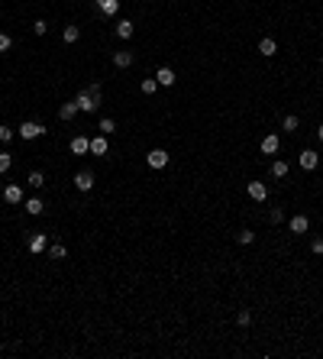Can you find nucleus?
Wrapping results in <instances>:
<instances>
[{
	"instance_id": "1",
	"label": "nucleus",
	"mask_w": 323,
	"mask_h": 359,
	"mask_svg": "<svg viewBox=\"0 0 323 359\" xmlns=\"http://www.w3.org/2000/svg\"><path fill=\"white\" fill-rule=\"evenodd\" d=\"M46 133V126L42 123H32V120H26V123H20V130H16V136H23V139H36V136Z\"/></svg>"
},
{
	"instance_id": "2",
	"label": "nucleus",
	"mask_w": 323,
	"mask_h": 359,
	"mask_svg": "<svg viewBox=\"0 0 323 359\" xmlns=\"http://www.w3.org/2000/svg\"><path fill=\"white\" fill-rule=\"evenodd\" d=\"M75 104H78V110H84V113H94V110L100 107V104L91 97V91H81V94L75 97Z\"/></svg>"
},
{
	"instance_id": "3",
	"label": "nucleus",
	"mask_w": 323,
	"mask_h": 359,
	"mask_svg": "<svg viewBox=\"0 0 323 359\" xmlns=\"http://www.w3.org/2000/svg\"><path fill=\"white\" fill-rule=\"evenodd\" d=\"M146 162H149V168H165V165H168V152H165V149H152L146 156Z\"/></svg>"
},
{
	"instance_id": "4",
	"label": "nucleus",
	"mask_w": 323,
	"mask_h": 359,
	"mask_svg": "<svg viewBox=\"0 0 323 359\" xmlns=\"http://www.w3.org/2000/svg\"><path fill=\"white\" fill-rule=\"evenodd\" d=\"M317 162H320V156H317L314 149H304V152H300V168H304V172H314Z\"/></svg>"
},
{
	"instance_id": "5",
	"label": "nucleus",
	"mask_w": 323,
	"mask_h": 359,
	"mask_svg": "<svg viewBox=\"0 0 323 359\" xmlns=\"http://www.w3.org/2000/svg\"><path fill=\"white\" fill-rule=\"evenodd\" d=\"M249 197H252V201H265V197H269V185H262V181H249Z\"/></svg>"
},
{
	"instance_id": "6",
	"label": "nucleus",
	"mask_w": 323,
	"mask_h": 359,
	"mask_svg": "<svg viewBox=\"0 0 323 359\" xmlns=\"http://www.w3.org/2000/svg\"><path fill=\"white\" fill-rule=\"evenodd\" d=\"M75 188L78 191H91L94 188V172H78L75 175Z\"/></svg>"
},
{
	"instance_id": "7",
	"label": "nucleus",
	"mask_w": 323,
	"mask_h": 359,
	"mask_svg": "<svg viewBox=\"0 0 323 359\" xmlns=\"http://www.w3.org/2000/svg\"><path fill=\"white\" fill-rule=\"evenodd\" d=\"M3 201H7V204H20V201H23V188H20V185H7V188H3Z\"/></svg>"
},
{
	"instance_id": "8",
	"label": "nucleus",
	"mask_w": 323,
	"mask_h": 359,
	"mask_svg": "<svg viewBox=\"0 0 323 359\" xmlns=\"http://www.w3.org/2000/svg\"><path fill=\"white\" fill-rule=\"evenodd\" d=\"M71 152H75V156L91 152V139H87V136H75V139H71Z\"/></svg>"
},
{
	"instance_id": "9",
	"label": "nucleus",
	"mask_w": 323,
	"mask_h": 359,
	"mask_svg": "<svg viewBox=\"0 0 323 359\" xmlns=\"http://www.w3.org/2000/svg\"><path fill=\"white\" fill-rule=\"evenodd\" d=\"M278 146H281V139H278L275 133H269L265 139H262V152H265V156H275V152H278Z\"/></svg>"
},
{
	"instance_id": "10",
	"label": "nucleus",
	"mask_w": 323,
	"mask_h": 359,
	"mask_svg": "<svg viewBox=\"0 0 323 359\" xmlns=\"http://www.w3.org/2000/svg\"><path fill=\"white\" fill-rule=\"evenodd\" d=\"M26 246H29V252L36 256V252H42L49 246V240H46V233H36V236H29V243H26Z\"/></svg>"
},
{
	"instance_id": "11",
	"label": "nucleus",
	"mask_w": 323,
	"mask_h": 359,
	"mask_svg": "<svg viewBox=\"0 0 323 359\" xmlns=\"http://www.w3.org/2000/svg\"><path fill=\"white\" fill-rule=\"evenodd\" d=\"M155 81H159L162 87H171V84H175V81H178V75H175V71H171V68H159V75H155Z\"/></svg>"
},
{
	"instance_id": "12",
	"label": "nucleus",
	"mask_w": 323,
	"mask_h": 359,
	"mask_svg": "<svg viewBox=\"0 0 323 359\" xmlns=\"http://www.w3.org/2000/svg\"><path fill=\"white\" fill-rule=\"evenodd\" d=\"M133 32H136L133 20H120V23H116V36H120V39H133Z\"/></svg>"
},
{
	"instance_id": "13",
	"label": "nucleus",
	"mask_w": 323,
	"mask_h": 359,
	"mask_svg": "<svg viewBox=\"0 0 323 359\" xmlns=\"http://www.w3.org/2000/svg\"><path fill=\"white\" fill-rule=\"evenodd\" d=\"M133 62H136V55H133V52H113V65H116V68H130Z\"/></svg>"
},
{
	"instance_id": "14",
	"label": "nucleus",
	"mask_w": 323,
	"mask_h": 359,
	"mask_svg": "<svg viewBox=\"0 0 323 359\" xmlns=\"http://www.w3.org/2000/svg\"><path fill=\"white\" fill-rule=\"evenodd\" d=\"M307 230H310V220L304 217V214L291 217V233H307Z\"/></svg>"
},
{
	"instance_id": "15",
	"label": "nucleus",
	"mask_w": 323,
	"mask_h": 359,
	"mask_svg": "<svg viewBox=\"0 0 323 359\" xmlns=\"http://www.w3.org/2000/svg\"><path fill=\"white\" fill-rule=\"evenodd\" d=\"M75 113H78V104L75 101H68V104H62V107H58V120H65V123H68V120H75Z\"/></svg>"
},
{
	"instance_id": "16",
	"label": "nucleus",
	"mask_w": 323,
	"mask_h": 359,
	"mask_svg": "<svg viewBox=\"0 0 323 359\" xmlns=\"http://www.w3.org/2000/svg\"><path fill=\"white\" fill-rule=\"evenodd\" d=\"M97 10L104 16H113L116 10H120V0H97Z\"/></svg>"
},
{
	"instance_id": "17",
	"label": "nucleus",
	"mask_w": 323,
	"mask_h": 359,
	"mask_svg": "<svg viewBox=\"0 0 323 359\" xmlns=\"http://www.w3.org/2000/svg\"><path fill=\"white\" fill-rule=\"evenodd\" d=\"M91 152L94 156H107V136L100 133L97 139H91Z\"/></svg>"
},
{
	"instance_id": "18",
	"label": "nucleus",
	"mask_w": 323,
	"mask_h": 359,
	"mask_svg": "<svg viewBox=\"0 0 323 359\" xmlns=\"http://www.w3.org/2000/svg\"><path fill=\"white\" fill-rule=\"evenodd\" d=\"M23 207H26V214H32V217H39V214L46 211V204L39 201V197H29V201H26V204H23Z\"/></svg>"
},
{
	"instance_id": "19",
	"label": "nucleus",
	"mask_w": 323,
	"mask_h": 359,
	"mask_svg": "<svg viewBox=\"0 0 323 359\" xmlns=\"http://www.w3.org/2000/svg\"><path fill=\"white\" fill-rule=\"evenodd\" d=\"M259 52H262V55H265V58H271V55H275V52H278V46H275V39H269V36H265V39H262V42H259Z\"/></svg>"
},
{
	"instance_id": "20",
	"label": "nucleus",
	"mask_w": 323,
	"mask_h": 359,
	"mask_svg": "<svg viewBox=\"0 0 323 359\" xmlns=\"http://www.w3.org/2000/svg\"><path fill=\"white\" fill-rule=\"evenodd\" d=\"M97 130H100V133H104V136H110V133H113V130H116V123H113V120H110V117H104V120H100V123H97Z\"/></svg>"
},
{
	"instance_id": "21",
	"label": "nucleus",
	"mask_w": 323,
	"mask_h": 359,
	"mask_svg": "<svg viewBox=\"0 0 323 359\" xmlns=\"http://www.w3.org/2000/svg\"><path fill=\"white\" fill-rule=\"evenodd\" d=\"M281 126H285L288 133H294V130H297V126H300V120H297V117H294V113H288V117H285V120H281Z\"/></svg>"
},
{
	"instance_id": "22",
	"label": "nucleus",
	"mask_w": 323,
	"mask_h": 359,
	"mask_svg": "<svg viewBox=\"0 0 323 359\" xmlns=\"http://www.w3.org/2000/svg\"><path fill=\"white\" fill-rule=\"evenodd\" d=\"M271 175H275V178H285V175H288V162H281V159H278V162L271 165Z\"/></svg>"
},
{
	"instance_id": "23",
	"label": "nucleus",
	"mask_w": 323,
	"mask_h": 359,
	"mask_svg": "<svg viewBox=\"0 0 323 359\" xmlns=\"http://www.w3.org/2000/svg\"><path fill=\"white\" fill-rule=\"evenodd\" d=\"M49 256H52V259H65V256H68V249H65L62 243H55V246H49Z\"/></svg>"
},
{
	"instance_id": "24",
	"label": "nucleus",
	"mask_w": 323,
	"mask_h": 359,
	"mask_svg": "<svg viewBox=\"0 0 323 359\" xmlns=\"http://www.w3.org/2000/svg\"><path fill=\"white\" fill-rule=\"evenodd\" d=\"M81 39V29L78 26H65V42H78Z\"/></svg>"
},
{
	"instance_id": "25",
	"label": "nucleus",
	"mask_w": 323,
	"mask_h": 359,
	"mask_svg": "<svg viewBox=\"0 0 323 359\" xmlns=\"http://www.w3.org/2000/svg\"><path fill=\"white\" fill-rule=\"evenodd\" d=\"M26 181H29L32 188H42V185H46V175H42V172H29V178H26Z\"/></svg>"
},
{
	"instance_id": "26",
	"label": "nucleus",
	"mask_w": 323,
	"mask_h": 359,
	"mask_svg": "<svg viewBox=\"0 0 323 359\" xmlns=\"http://www.w3.org/2000/svg\"><path fill=\"white\" fill-rule=\"evenodd\" d=\"M10 165H13L10 152H0V175H7V172H10Z\"/></svg>"
},
{
	"instance_id": "27",
	"label": "nucleus",
	"mask_w": 323,
	"mask_h": 359,
	"mask_svg": "<svg viewBox=\"0 0 323 359\" xmlns=\"http://www.w3.org/2000/svg\"><path fill=\"white\" fill-rule=\"evenodd\" d=\"M139 87H142V94H155V91H159V81H155V78H146Z\"/></svg>"
},
{
	"instance_id": "28",
	"label": "nucleus",
	"mask_w": 323,
	"mask_h": 359,
	"mask_svg": "<svg viewBox=\"0 0 323 359\" xmlns=\"http://www.w3.org/2000/svg\"><path fill=\"white\" fill-rule=\"evenodd\" d=\"M236 324H239V327H249V324H252V314H249V311H239L236 314Z\"/></svg>"
},
{
	"instance_id": "29",
	"label": "nucleus",
	"mask_w": 323,
	"mask_h": 359,
	"mask_svg": "<svg viewBox=\"0 0 323 359\" xmlns=\"http://www.w3.org/2000/svg\"><path fill=\"white\" fill-rule=\"evenodd\" d=\"M236 240L242 243V246H249V243L255 240V233H252V230H239V236H236Z\"/></svg>"
},
{
	"instance_id": "30",
	"label": "nucleus",
	"mask_w": 323,
	"mask_h": 359,
	"mask_svg": "<svg viewBox=\"0 0 323 359\" xmlns=\"http://www.w3.org/2000/svg\"><path fill=\"white\" fill-rule=\"evenodd\" d=\"M16 136V130H10V126H0V142H10Z\"/></svg>"
},
{
	"instance_id": "31",
	"label": "nucleus",
	"mask_w": 323,
	"mask_h": 359,
	"mask_svg": "<svg viewBox=\"0 0 323 359\" xmlns=\"http://www.w3.org/2000/svg\"><path fill=\"white\" fill-rule=\"evenodd\" d=\"M46 29H49L46 20H36V23H32V32H36V36H46Z\"/></svg>"
},
{
	"instance_id": "32",
	"label": "nucleus",
	"mask_w": 323,
	"mask_h": 359,
	"mask_svg": "<svg viewBox=\"0 0 323 359\" xmlns=\"http://www.w3.org/2000/svg\"><path fill=\"white\" fill-rule=\"evenodd\" d=\"M310 252H314V256H323V236H317V240L310 243Z\"/></svg>"
},
{
	"instance_id": "33",
	"label": "nucleus",
	"mask_w": 323,
	"mask_h": 359,
	"mask_svg": "<svg viewBox=\"0 0 323 359\" xmlns=\"http://www.w3.org/2000/svg\"><path fill=\"white\" fill-rule=\"evenodd\" d=\"M87 91H91V97H94L97 104H104V91H100V84H91Z\"/></svg>"
},
{
	"instance_id": "34",
	"label": "nucleus",
	"mask_w": 323,
	"mask_h": 359,
	"mask_svg": "<svg viewBox=\"0 0 323 359\" xmlns=\"http://www.w3.org/2000/svg\"><path fill=\"white\" fill-rule=\"evenodd\" d=\"M10 46H13V39H10L7 32H0V52H10Z\"/></svg>"
},
{
	"instance_id": "35",
	"label": "nucleus",
	"mask_w": 323,
	"mask_h": 359,
	"mask_svg": "<svg viewBox=\"0 0 323 359\" xmlns=\"http://www.w3.org/2000/svg\"><path fill=\"white\" fill-rule=\"evenodd\" d=\"M317 136H320V142H323V123H320V130H317Z\"/></svg>"
},
{
	"instance_id": "36",
	"label": "nucleus",
	"mask_w": 323,
	"mask_h": 359,
	"mask_svg": "<svg viewBox=\"0 0 323 359\" xmlns=\"http://www.w3.org/2000/svg\"><path fill=\"white\" fill-rule=\"evenodd\" d=\"M0 353H3V343H0Z\"/></svg>"
}]
</instances>
